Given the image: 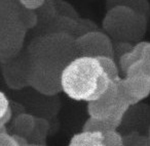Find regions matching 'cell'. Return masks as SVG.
I'll return each mask as SVG.
<instances>
[{
    "mask_svg": "<svg viewBox=\"0 0 150 146\" xmlns=\"http://www.w3.org/2000/svg\"><path fill=\"white\" fill-rule=\"evenodd\" d=\"M11 117H13V110H11L2 119H0V132L2 131H5L6 130V125L11 122Z\"/></svg>",
    "mask_w": 150,
    "mask_h": 146,
    "instance_id": "cell-25",
    "label": "cell"
},
{
    "mask_svg": "<svg viewBox=\"0 0 150 146\" xmlns=\"http://www.w3.org/2000/svg\"><path fill=\"white\" fill-rule=\"evenodd\" d=\"M11 135H13V139L16 140V142L19 144V146H26L28 143H29V141H28L27 138L23 137V136L18 135V134H11Z\"/></svg>",
    "mask_w": 150,
    "mask_h": 146,
    "instance_id": "cell-26",
    "label": "cell"
},
{
    "mask_svg": "<svg viewBox=\"0 0 150 146\" xmlns=\"http://www.w3.org/2000/svg\"><path fill=\"white\" fill-rule=\"evenodd\" d=\"M146 44H147L146 41L137 42L129 52L125 53L123 55H121L120 57L118 58V68H120V71L122 72L123 75H125L127 68H129L134 62L141 59Z\"/></svg>",
    "mask_w": 150,
    "mask_h": 146,
    "instance_id": "cell-13",
    "label": "cell"
},
{
    "mask_svg": "<svg viewBox=\"0 0 150 146\" xmlns=\"http://www.w3.org/2000/svg\"><path fill=\"white\" fill-rule=\"evenodd\" d=\"M50 131V123L43 117H35V126L33 132L28 137L29 143L45 144V139Z\"/></svg>",
    "mask_w": 150,
    "mask_h": 146,
    "instance_id": "cell-14",
    "label": "cell"
},
{
    "mask_svg": "<svg viewBox=\"0 0 150 146\" xmlns=\"http://www.w3.org/2000/svg\"><path fill=\"white\" fill-rule=\"evenodd\" d=\"M119 126L112 123L110 121H104V119H98L94 117H88L84 122L82 126L81 131H91V132H101V133H106L109 131H115Z\"/></svg>",
    "mask_w": 150,
    "mask_h": 146,
    "instance_id": "cell-15",
    "label": "cell"
},
{
    "mask_svg": "<svg viewBox=\"0 0 150 146\" xmlns=\"http://www.w3.org/2000/svg\"><path fill=\"white\" fill-rule=\"evenodd\" d=\"M65 66L43 59H30L29 86L40 94L54 96L62 92L61 75Z\"/></svg>",
    "mask_w": 150,
    "mask_h": 146,
    "instance_id": "cell-5",
    "label": "cell"
},
{
    "mask_svg": "<svg viewBox=\"0 0 150 146\" xmlns=\"http://www.w3.org/2000/svg\"><path fill=\"white\" fill-rule=\"evenodd\" d=\"M30 59H43L67 66L77 57L75 38L65 33H46L30 43L27 50Z\"/></svg>",
    "mask_w": 150,
    "mask_h": 146,
    "instance_id": "cell-3",
    "label": "cell"
},
{
    "mask_svg": "<svg viewBox=\"0 0 150 146\" xmlns=\"http://www.w3.org/2000/svg\"><path fill=\"white\" fill-rule=\"evenodd\" d=\"M52 3H54V11H56V15L58 17H70V19L75 20L79 19L78 13L68 2H66L64 0H52Z\"/></svg>",
    "mask_w": 150,
    "mask_h": 146,
    "instance_id": "cell-17",
    "label": "cell"
},
{
    "mask_svg": "<svg viewBox=\"0 0 150 146\" xmlns=\"http://www.w3.org/2000/svg\"><path fill=\"white\" fill-rule=\"evenodd\" d=\"M123 146H150V139L146 136H141L137 132L122 137Z\"/></svg>",
    "mask_w": 150,
    "mask_h": 146,
    "instance_id": "cell-18",
    "label": "cell"
},
{
    "mask_svg": "<svg viewBox=\"0 0 150 146\" xmlns=\"http://www.w3.org/2000/svg\"><path fill=\"white\" fill-rule=\"evenodd\" d=\"M1 62L3 78L9 88L19 90L29 86L30 58L28 54L25 56H20L19 53L15 57Z\"/></svg>",
    "mask_w": 150,
    "mask_h": 146,
    "instance_id": "cell-8",
    "label": "cell"
},
{
    "mask_svg": "<svg viewBox=\"0 0 150 146\" xmlns=\"http://www.w3.org/2000/svg\"><path fill=\"white\" fill-rule=\"evenodd\" d=\"M11 110V107L8 98L2 91H0V119H2Z\"/></svg>",
    "mask_w": 150,
    "mask_h": 146,
    "instance_id": "cell-21",
    "label": "cell"
},
{
    "mask_svg": "<svg viewBox=\"0 0 150 146\" xmlns=\"http://www.w3.org/2000/svg\"><path fill=\"white\" fill-rule=\"evenodd\" d=\"M111 80L97 57L77 56L62 71L61 86L69 98L91 102L98 99L110 85Z\"/></svg>",
    "mask_w": 150,
    "mask_h": 146,
    "instance_id": "cell-1",
    "label": "cell"
},
{
    "mask_svg": "<svg viewBox=\"0 0 150 146\" xmlns=\"http://www.w3.org/2000/svg\"><path fill=\"white\" fill-rule=\"evenodd\" d=\"M142 68L144 74L150 77V42H147L141 57Z\"/></svg>",
    "mask_w": 150,
    "mask_h": 146,
    "instance_id": "cell-20",
    "label": "cell"
},
{
    "mask_svg": "<svg viewBox=\"0 0 150 146\" xmlns=\"http://www.w3.org/2000/svg\"><path fill=\"white\" fill-rule=\"evenodd\" d=\"M121 146H123V145H121Z\"/></svg>",
    "mask_w": 150,
    "mask_h": 146,
    "instance_id": "cell-29",
    "label": "cell"
},
{
    "mask_svg": "<svg viewBox=\"0 0 150 146\" xmlns=\"http://www.w3.org/2000/svg\"><path fill=\"white\" fill-rule=\"evenodd\" d=\"M0 146H19V144L13 139V135L5 131L0 132Z\"/></svg>",
    "mask_w": 150,
    "mask_h": 146,
    "instance_id": "cell-23",
    "label": "cell"
},
{
    "mask_svg": "<svg viewBox=\"0 0 150 146\" xmlns=\"http://www.w3.org/2000/svg\"><path fill=\"white\" fill-rule=\"evenodd\" d=\"M23 7L30 10H37L45 2V0H18Z\"/></svg>",
    "mask_w": 150,
    "mask_h": 146,
    "instance_id": "cell-22",
    "label": "cell"
},
{
    "mask_svg": "<svg viewBox=\"0 0 150 146\" xmlns=\"http://www.w3.org/2000/svg\"><path fill=\"white\" fill-rule=\"evenodd\" d=\"M131 105L122 98L115 81H111L107 90L94 101L88 102V117L110 121L120 126Z\"/></svg>",
    "mask_w": 150,
    "mask_h": 146,
    "instance_id": "cell-4",
    "label": "cell"
},
{
    "mask_svg": "<svg viewBox=\"0 0 150 146\" xmlns=\"http://www.w3.org/2000/svg\"><path fill=\"white\" fill-rule=\"evenodd\" d=\"M75 47L78 56L113 57V41L105 32L93 30L78 36L75 38Z\"/></svg>",
    "mask_w": 150,
    "mask_h": 146,
    "instance_id": "cell-7",
    "label": "cell"
},
{
    "mask_svg": "<svg viewBox=\"0 0 150 146\" xmlns=\"http://www.w3.org/2000/svg\"><path fill=\"white\" fill-rule=\"evenodd\" d=\"M27 29L20 17L0 13V61L15 57L21 52Z\"/></svg>",
    "mask_w": 150,
    "mask_h": 146,
    "instance_id": "cell-6",
    "label": "cell"
},
{
    "mask_svg": "<svg viewBox=\"0 0 150 146\" xmlns=\"http://www.w3.org/2000/svg\"><path fill=\"white\" fill-rule=\"evenodd\" d=\"M97 58H98L103 70L105 71V73L111 81H117L121 78L119 76L118 66H117L114 58L110 57V56H98Z\"/></svg>",
    "mask_w": 150,
    "mask_h": 146,
    "instance_id": "cell-16",
    "label": "cell"
},
{
    "mask_svg": "<svg viewBox=\"0 0 150 146\" xmlns=\"http://www.w3.org/2000/svg\"><path fill=\"white\" fill-rule=\"evenodd\" d=\"M148 19L143 15L125 6L107 9L102 27L112 41L139 42L147 31Z\"/></svg>",
    "mask_w": 150,
    "mask_h": 146,
    "instance_id": "cell-2",
    "label": "cell"
},
{
    "mask_svg": "<svg viewBox=\"0 0 150 146\" xmlns=\"http://www.w3.org/2000/svg\"><path fill=\"white\" fill-rule=\"evenodd\" d=\"M148 137H149V139H150V128H149V136H148Z\"/></svg>",
    "mask_w": 150,
    "mask_h": 146,
    "instance_id": "cell-28",
    "label": "cell"
},
{
    "mask_svg": "<svg viewBox=\"0 0 150 146\" xmlns=\"http://www.w3.org/2000/svg\"><path fill=\"white\" fill-rule=\"evenodd\" d=\"M115 6H125L143 15L148 19L150 15V4L148 0H106L107 9Z\"/></svg>",
    "mask_w": 150,
    "mask_h": 146,
    "instance_id": "cell-12",
    "label": "cell"
},
{
    "mask_svg": "<svg viewBox=\"0 0 150 146\" xmlns=\"http://www.w3.org/2000/svg\"><path fill=\"white\" fill-rule=\"evenodd\" d=\"M26 146H47L45 144H36V143H28Z\"/></svg>",
    "mask_w": 150,
    "mask_h": 146,
    "instance_id": "cell-27",
    "label": "cell"
},
{
    "mask_svg": "<svg viewBox=\"0 0 150 146\" xmlns=\"http://www.w3.org/2000/svg\"><path fill=\"white\" fill-rule=\"evenodd\" d=\"M133 43L125 41H114L113 42V57L114 59H117L123 55L125 53L129 52L133 48Z\"/></svg>",
    "mask_w": 150,
    "mask_h": 146,
    "instance_id": "cell-19",
    "label": "cell"
},
{
    "mask_svg": "<svg viewBox=\"0 0 150 146\" xmlns=\"http://www.w3.org/2000/svg\"><path fill=\"white\" fill-rule=\"evenodd\" d=\"M68 146H106L101 132L81 131L71 138Z\"/></svg>",
    "mask_w": 150,
    "mask_h": 146,
    "instance_id": "cell-10",
    "label": "cell"
},
{
    "mask_svg": "<svg viewBox=\"0 0 150 146\" xmlns=\"http://www.w3.org/2000/svg\"><path fill=\"white\" fill-rule=\"evenodd\" d=\"M35 117L33 115L30 113H20L13 119V129L15 131L13 134H18L23 137L27 138L31 135L33 132L34 126H35Z\"/></svg>",
    "mask_w": 150,
    "mask_h": 146,
    "instance_id": "cell-11",
    "label": "cell"
},
{
    "mask_svg": "<svg viewBox=\"0 0 150 146\" xmlns=\"http://www.w3.org/2000/svg\"><path fill=\"white\" fill-rule=\"evenodd\" d=\"M122 98L129 105H135L150 95V77L146 74L125 77L115 81Z\"/></svg>",
    "mask_w": 150,
    "mask_h": 146,
    "instance_id": "cell-9",
    "label": "cell"
},
{
    "mask_svg": "<svg viewBox=\"0 0 150 146\" xmlns=\"http://www.w3.org/2000/svg\"><path fill=\"white\" fill-rule=\"evenodd\" d=\"M142 74H144V72H143V68H142L141 59H140V60H138V61L134 62V64L127 68L125 77H134V76H138V75H142Z\"/></svg>",
    "mask_w": 150,
    "mask_h": 146,
    "instance_id": "cell-24",
    "label": "cell"
}]
</instances>
